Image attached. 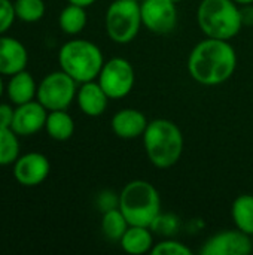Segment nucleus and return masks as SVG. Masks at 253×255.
<instances>
[{
  "instance_id": "obj_1",
  "label": "nucleus",
  "mask_w": 253,
  "mask_h": 255,
  "mask_svg": "<svg viewBox=\"0 0 253 255\" xmlns=\"http://www.w3.org/2000/svg\"><path fill=\"white\" fill-rule=\"evenodd\" d=\"M237 66V54L228 40L206 37L188 57V72L201 85L213 87L228 81Z\"/></svg>"
},
{
  "instance_id": "obj_2",
  "label": "nucleus",
  "mask_w": 253,
  "mask_h": 255,
  "mask_svg": "<svg viewBox=\"0 0 253 255\" xmlns=\"http://www.w3.org/2000/svg\"><path fill=\"white\" fill-rule=\"evenodd\" d=\"M143 145L149 161L155 167L169 169L182 157L183 134L173 121L154 120L143 133Z\"/></svg>"
},
{
  "instance_id": "obj_3",
  "label": "nucleus",
  "mask_w": 253,
  "mask_h": 255,
  "mask_svg": "<svg viewBox=\"0 0 253 255\" xmlns=\"http://www.w3.org/2000/svg\"><path fill=\"white\" fill-rule=\"evenodd\" d=\"M119 209L130 226L151 227L161 214L160 193L148 181H131L119 194Z\"/></svg>"
},
{
  "instance_id": "obj_4",
  "label": "nucleus",
  "mask_w": 253,
  "mask_h": 255,
  "mask_svg": "<svg viewBox=\"0 0 253 255\" xmlns=\"http://www.w3.org/2000/svg\"><path fill=\"white\" fill-rule=\"evenodd\" d=\"M197 21L206 37L230 40L242 27V9L234 0H203L197 10Z\"/></svg>"
},
{
  "instance_id": "obj_5",
  "label": "nucleus",
  "mask_w": 253,
  "mask_h": 255,
  "mask_svg": "<svg viewBox=\"0 0 253 255\" xmlns=\"http://www.w3.org/2000/svg\"><path fill=\"white\" fill-rule=\"evenodd\" d=\"M60 69L70 75L78 84L94 81L104 64L101 49L85 39H73L66 42L58 51Z\"/></svg>"
},
{
  "instance_id": "obj_6",
  "label": "nucleus",
  "mask_w": 253,
  "mask_h": 255,
  "mask_svg": "<svg viewBox=\"0 0 253 255\" xmlns=\"http://www.w3.org/2000/svg\"><path fill=\"white\" fill-rule=\"evenodd\" d=\"M140 3L137 0H115L106 10L104 25L115 43H130L142 27Z\"/></svg>"
},
{
  "instance_id": "obj_7",
  "label": "nucleus",
  "mask_w": 253,
  "mask_h": 255,
  "mask_svg": "<svg viewBox=\"0 0 253 255\" xmlns=\"http://www.w3.org/2000/svg\"><path fill=\"white\" fill-rule=\"evenodd\" d=\"M78 82L64 70L48 73L37 85L36 100L40 102L46 111L67 109L76 99Z\"/></svg>"
},
{
  "instance_id": "obj_8",
  "label": "nucleus",
  "mask_w": 253,
  "mask_h": 255,
  "mask_svg": "<svg viewBox=\"0 0 253 255\" xmlns=\"http://www.w3.org/2000/svg\"><path fill=\"white\" fill-rule=\"evenodd\" d=\"M97 81L109 99H122L128 96L134 87L136 75L133 64L122 57L110 58L109 61H104Z\"/></svg>"
},
{
  "instance_id": "obj_9",
  "label": "nucleus",
  "mask_w": 253,
  "mask_h": 255,
  "mask_svg": "<svg viewBox=\"0 0 253 255\" xmlns=\"http://www.w3.org/2000/svg\"><path fill=\"white\" fill-rule=\"evenodd\" d=\"M140 12L143 25L155 34H167L177 24V9L171 0H143Z\"/></svg>"
},
{
  "instance_id": "obj_10",
  "label": "nucleus",
  "mask_w": 253,
  "mask_h": 255,
  "mask_svg": "<svg viewBox=\"0 0 253 255\" xmlns=\"http://www.w3.org/2000/svg\"><path fill=\"white\" fill-rule=\"evenodd\" d=\"M252 251V236L236 229L213 235L206 241L200 253L203 255H249Z\"/></svg>"
},
{
  "instance_id": "obj_11",
  "label": "nucleus",
  "mask_w": 253,
  "mask_h": 255,
  "mask_svg": "<svg viewBox=\"0 0 253 255\" xmlns=\"http://www.w3.org/2000/svg\"><path fill=\"white\" fill-rule=\"evenodd\" d=\"M12 175L22 187H37L46 181L51 172V163L40 152H28L19 155L12 164Z\"/></svg>"
},
{
  "instance_id": "obj_12",
  "label": "nucleus",
  "mask_w": 253,
  "mask_h": 255,
  "mask_svg": "<svg viewBox=\"0 0 253 255\" xmlns=\"http://www.w3.org/2000/svg\"><path fill=\"white\" fill-rule=\"evenodd\" d=\"M48 111L46 108L37 102L36 99L22 105H18L15 108L13 121L10 128L18 136H31L45 128Z\"/></svg>"
},
{
  "instance_id": "obj_13",
  "label": "nucleus",
  "mask_w": 253,
  "mask_h": 255,
  "mask_svg": "<svg viewBox=\"0 0 253 255\" xmlns=\"http://www.w3.org/2000/svg\"><path fill=\"white\" fill-rule=\"evenodd\" d=\"M28 63L27 48L12 36H0V75L12 76L25 70Z\"/></svg>"
},
{
  "instance_id": "obj_14",
  "label": "nucleus",
  "mask_w": 253,
  "mask_h": 255,
  "mask_svg": "<svg viewBox=\"0 0 253 255\" xmlns=\"http://www.w3.org/2000/svg\"><path fill=\"white\" fill-rule=\"evenodd\" d=\"M79 109L88 117H100L106 112L109 96L101 88L98 81H88L81 84L76 93Z\"/></svg>"
},
{
  "instance_id": "obj_15",
  "label": "nucleus",
  "mask_w": 253,
  "mask_h": 255,
  "mask_svg": "<svg viewBox=\"0 0 253 255\" xmlns=\"http://www.w3.org/2000/svg\"><path fill=\"white\" fill-rule=\"evenodd\" d=\"M112 130L119 139H136L139 136H143L146 127H148V120L146 117L137 111V109H121L118 111L113 118H112Z\"/></svg>"
},
{
  "instance_id": "obj_16",
  "label": "nucleus",
  "mask_w": 253,
  "mask_h": 255,
  "mask_svg": "<svg viewBox=\"0 0 253 255\" xmlns=\"http://www.w3.org/2000/svg\"><path fill=\"white\" fill-rule=\"evenodd\" d=\"M6 93L9 100L18 106L27 102H31L36 99L37 93V84L31 73L27 70H21L12 76H9V82L6 87Z\"/></svg>"
},
{
  "instance_id": "obj_17",
  "label": "nucleus",
  "mask_w": 253,
  "mask_h": 255,
  "mask_svg": "<svg viewBox=\"0 0 253 255\" xmlns=\"http://www.w3.org/2000/svg\"><path fill=\"white\" fill-rule=\"evenodd\" d=\"M119 244L127 254L140 255L151 253L154 248V236L151 227L130 226L121 238Z\"/></svg>"
},
{
  "instance_id": "obj_18",
  "label": "nucleus",
  "mask_w": 253,
  "mask_h": 255,
  "mask_svg": "<svg viewBox=\"0 0 253 255\" xmlns=\"http://www.w3.org/2000/svg\"><path fill=\"white\" fill-rule=\"evenodd\" d=\"M45 130L48 136L54 140L64 142L69 140L75 133V121L70 114L63 111H49L45 123Z\"/></svg>"
},
{
  "instance_id": "obj_19",
  "label": "nucleus",
  "mask_w": 253,
  "mask_h": 255,
  "mask_svg": "<svg viewBox=\"0 0 253 255\" xmlns=\"http://www.w3.org/2000/svg\"><path fill=\"white\" fill-rule=\"evenodd\" d=\"M231 215L236 227L253 238V196H239L231 208Z\"/></svg>"
},
{
  "instance_id": "obj_20",
  "label": "nucleus",
  "mask_w": 253,
  "mask_h": 255,
  "mask_svg": "<svg viewBox=\"0 0 253 255\" xmlns=\"http://www.w3.org/2000/svg\"><path fill=\"white\" fill-rule=\"evenodd\" d=\"M58 24H60V28L66 34H70V36L79 34L86 25L85 7L69 3V6H66L61 10V13L58 16Z\"/></svg>"
},
{
  "instance_id": "obj_21",
  "label": "nucleus",
  "mask_w": 253,
  "mask_h": 255,
  "mask_svg": "<svg viewBox=\"0 0 253 255\" xmlns=\"http://www.w3.org/2000/svg\"><path fill=\"white\" fill-rule=\"evenodd\" d=\"M128 227H130V224H128L127 218L124 217V214L121 212L119 208L103 212L101 232L109 241L119 242Z\"/></svg>"
},
{
  "instance_id": "obj_22",
  "label": "nucleus",
  "mask_w": 253,
  "mask_h": 255,
  "mask_svg": "<svg viewBox=\"0 0 253 255\" xmlns=\"http://www.w3.org/2000/svg\"><path fill=\"white\" fill-rule=\"evenodd\" d=\"M19 157V139L10 127L0 126V166H10Z\"/></svg>"
},
{
  "instance_id": "obj_23",
  "label": "nucleus",
  "mask_w": 253,
  "mask_h": 255,
  "mask_svg": "<svg viewBox=\"0 0 253 255\" xmlns=\"http://www.w3.org/2000/svg\"><path fill=\"white\" fill-rule=\"evenodd\" d=\"M13 7L16 18L30 24L40 21L46 10L43 0H15Z\"/></svg>"
},
{
  "instance_id": "obj_24",
  "label": "nucleus",
  "mask_w": 253,
  "mask_h": 255,
  "mask_svg": "<svg viewBox=\"0 0 253 255\" xmlns=\"http://www.w3.org/2000/svg\"><path fill=\"white\" fill-rule=\"evenodd\" d=\"M180 227V221L176 215L173 214H160L155 221L152 223L151 226V230L158 233V235H163V236H173L177 233Z\"/></svg>"
},
{
  "instance_id": "obj_25",
  "label": "nucleus",
  "mask_w": 253,
  "mask_h": 255,
  "mask_svg": "<svg viewBox=\"0 0 253 255\" xmlns=\"http://www.w3.org/2000/svg\"><path fill=\"white\" fill-rule=\"evenodd\" d=\"M152 255H191V250L183 245L182 242H177V241H163L157 245H154Z\"/></svg>"
},
{
  "instance_id": "obj_26",
  "label": "nucleus",
  "mask_w": 253,
  "mask_h": 255,
  "mask_svg": "<svg viewBox=\"0 0 253 255\" xmlns=\"http://www.w3.org/2000/svg\"><path fill=\"white\" fill-rule=\"evenodd\" d=\"M16 15L10 0H0V36L4 34L13 24Z\"/></svg>"
},
{
  "instance_id": "obj_27",
  "label": "nucleus",
  "mask_w": 253,
  "mask_h": 255,
  "mask_svg": "<svg viewBox=\"0 0 253 255\" xmlns=\"http://www.w3.org/2000/svg\"><path fill=\"white\" fill-rule=\"evenodd\" d=\"M97 205L103 212H106V211L119 208V197L113 191H103L97 199Z\"/></svg>"
},
{
  "instance_id": "obj_28",
  "label": "nucleus",
  "mask_w": 253,
  "mask_h": 255,
  "mask_svg": "<svg viewBox=\"0 0 253 255\" xmlns=\"http://www.w3.org/2000/svg\"><path fill=\"white\" fill-rule=\"evenodd\" d=\"M15 108H12L7 103H0V126L1 127H10L13 121Z\"/></svg>"
},
{
  "instance_id": "obj_29",
  "label": "nucleus",
  "mask_w": 253,
  "mask_h": 255,
  "mask_svg": "<svg viewBox=\"0 0 253 255\" xmlns=\"http://www.w3.org/2000/svg\"><path fill=\"white\" fill-rule=\"evenodd\" d=\"M69 3L72 4H78V6H82V7H88L91 4H94L95 0H67Z\"/></svg>"
},
{
  "instance_id": "obj_30",
  "label": "nucleus",
  "mask_w": 253,
  "mask_h": 255,
  "mask_svg": "<svg viewBox=\"0 0 253 255\" xmlns=\"http://www.w3.org/2000/svg\"><path fill=\"white\" fill-rule=\"evenodd\" d=\"M237 4H252L253 0H234Z\"/></svg>"
},
{
  "instance_id": "obj_31",
  "label": "nucleus",
  "mask_w": 253,
  "mask_h": 255,
  "mask_svg": "<svg viewBox=\"0 0 253 255\" xmlns=\"http://www.w3.org/2000/svg\"><path fill=\"white\" fill-rule=\"evenodd\" d=\"M3 91H4V84H3V79H1V75H0V97L3 94Z\"/></svg>"
},
{
  "instance_id": "obj_32",
  "label": "nucleus",
  "mask_w": 253,
  "mask_h": 255,
  "mask_svg": "<svg viewBox=\"0 0 253 255\" xmlns=\"http://www.w3.org/2000/svg\"><path fill=\"white\" fill-rule=\"evenodd\" d=\"M171 1H174V3H179V1H182V0H171Z\"/></svg>"
}]
</instances>
